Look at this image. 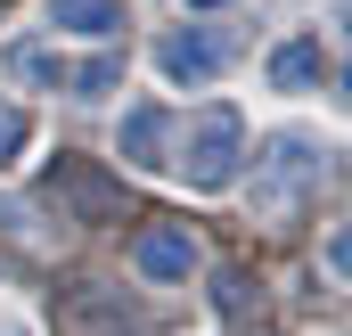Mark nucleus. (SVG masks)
Returning <instances> with one entry per match:
<instances>
[{
    "label": "nucleus",
    "instance_id": "obj_9",
    "mask_svg": "<svg viewBox=\"0 0 352 336\" xmlns=\"http://www.w3.org/2000/svg\"><path fill=\"white\" fill-rule=\"evenodd\" d=\"M66 83H74V98H107V90H123V58L107 50V58H90V66H74Z\"/></svg>",
    "mask_w": 352,
    "mask_h": 336
},
{
    "label": "nucleus",
    "instance_id": "obj_3",
    "mask_svg": "<svg viewBox=\"0 0 352 336\" xmlns=\"http://www.w3.org/2000/svg\"><path fill=\"white\" fill-rule=\"evenodd\" d=\"M131 271H140L148 287H188V279L205 271V246H197L188 230H140V238H131Z\"/></svg>",
    "mask_w": 352,
    "mask_h": 336
},
{
    "label": "nucleus",
    "instance_id": "obj_7",
    "mask_svg": "<svg viewBox=\"0 0 352 336\" xmlns=\"http://www.w3.org/2000/svg\"><path fill=\"white\" fill-rule=\"evenodd\" d=\"M50 25H58V33H90V41H107V33H123L131 17H123V0H50Z\"/></svg>",
    "mask_w": 352,
    "mask_h": 336
},
{
    "label": "nucleus",
    "instance_id": "obj_4",
    "mask_svg": "<svg viewBox=\"0 0 352 336\" xmlns=\"http://www.w3.org/2000/svg\"><path fill=\"white\" fill-rule=\"evenodd\" d=\"M221 66H230V50H221L205 25H180V33H164V41H156V74H164V83H180V90H205Z\"/></svg>",
    "mask_w": 352,
    "mask_h": 336
},
{
    "label": "nucleus",
    "instance_id": "obj_1",
    "mask_svg": "<svg viewBox=\"0 0 352 336\" xmlns=\"http://www.w3.org/2000/svg\"><path fill=\"white\" fill-rule=\"evenodd\" d=\"M238 165H246V115L238 107H197L188 115V132H180V148H173V172L197 189V197H221L230 180H238Z\"/></svg>",
    "mask_w": 352,
    "mask_h": 336
},
{
    "label": "nucleus",
    "instance_id": "obj_2",
    "mask_svg": "<svg viewBox=\"0 0 352 336\" xmlns=\"http://www.w3.org/2000/svg\"><path fill=\"white\" fill-rule=\"evenodd\" d=\"M320 172H328V148H320V140H303V132L270 140L263 189H254V197H263V213H287V205H295V189H303V180H320Z\"/></svg>",
    "mask_w": 352,
    "mask_h": 336
},
{
    "label": "nucleus",
    "instance_id": "obj_11",
    "mask_svg": "<svg viewBox=\"0 0 352 336\" xmlns=\"http://www.w3.org/2000/svg\"><path fill=\"white\" fill-rule=\"evenodd\" d=\"M188 8H230V0H188Z\"/></svg>",
    "mask_w": 352,
    "mask_h": 336
},
{
    "label": "nucleus",
    "instance_id": "obj_10",
    "mask_svg": "<svg viewBox=\"0 0 352 336\" xmlns=\"http://www.w3.org/2000/svg\"><path fill=\"white\" fill-rule=\"evenodd\" d=\"M25 140H33V115H25V107H0V172L25 156Z\"/></svg>",
    "mask_w": 352,
    "mask_h": 336
},
{
    "label": "nucleus",
    "instance_id": "obj_8",
    "mask_svg": "<svg viewBox=\"0 0 352 336\" xmlns=\"http://www.w3.org/2000/svg\"><path fill=\"white\" fill-rule=\"evenodd\" d=\"M8 74H16V83H41V90H66L74 66H66L50 41H8Z\"/></svg>",
    "mask_w": 352,
    "mask_h": 336
},
{
    "label": "nucleus",
    "instance_id": "obj_6",
    "mask_svg": "<svg viewBox=\"0 0 352 336\" xmlns=\"http://www.w3.org/2000/svg\"><path fill=\"white\" fill-rule=\"evenodd\" d=\"M328 74H336V58L320 50V33H295V41H278V50H270V90H287V98L320 90Z\"/></svg>",
    "mask_w": 352,
    "mask_h": 336
},
{
    "label": "nucleus",
    "instance_id": "obj_5",
    "mask_svg": "<svg viewBox=\"0 0 352 336\" xmlns=\"http://www.w3.org/2000/svg\"><path fill=\"white\" fill-rule=\"evenodd\" d=\"M115 156L131 172H164L173 165V115H164L156 98H140V107L123 115V132H115Z\"/></svg>",
    "mask_w": 352,
    "mask_h": 336
}]
</instances>
